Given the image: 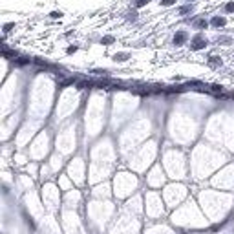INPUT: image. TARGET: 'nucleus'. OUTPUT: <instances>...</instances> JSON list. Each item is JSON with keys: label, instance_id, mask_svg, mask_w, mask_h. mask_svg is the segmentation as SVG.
<instances>
[{"label": "nucleus", "instance_id": "f257e3e1", "mask_svg": "<svg viewBox=\"0 0 234 234\" xmlns=\"http://www.w3.org/2000/svg\"><path fill=\"white\" fill-rule=\"evenodd\" d=\"M207 46V38L203 37V35H196V37L192 38V42H190V48L194 49V51H198V49H203Z\"/></svg>", "mask_w": 234, "mask_h": 234}, {"label": "nucleus", "instance_id": "2eb2a0df", "mask_svg": "<svg viewBox=\"0 0 234 234\" xmlns=\"http://www.w3.org/2000/svg\"><path fill=\"white\" fill-rule=\"evenodd\" d=\"M188 2H194V0H188Z\"/></svg>", "mask_w": 234, "mask_h": 234}, {"label": "nucleus", "instance_id": "f03ea898", "mask_svg": "<svg viewBox=\"0 0 234 234\" xmlns=\"http://www.w3.org/2000/svg\"><path fill=\"white\" fill-rule=\"evenodd\" d=\"M187 38H188L187 31H176V35H174V44H176V46H181V44L187 42Z\"/></svg>", "mask_w": 234, "mask_h": 234}, {"label": "nucleus", "instance_id": "f8f14e48", "mask_svg": "<svg viewBox=\"0 0 234 234\" xmlns=\"http://www.w3.org/2000/svg\"><path fill=\"white\" fill-rule=\"evenodd\" d=\"M77 49H79L77 46H69V48H68V53L71 55V53H75V51H77Z\"/></svg>", "mask_w": 234, "mask_h": 234}, {"label": "nucleus", "instance_id": "4468645a", "mask_svg": "<svg viewBox=\"0 0 234 234\" xmlns=\"http://www.w3.org/2000/svg\"><path fill=\"white\" fill-rule=\"evenodd\" d=\"M13 28V24H6V26H4V31H7V29H11Z\"/></svg>", "mask_w": 234, "mask_h": 234}, {"label": "nucleus", "instance_id": "20e7f679", "mask_svg": "<svg viewBox=\"0 0 234 234\" xmlns=\"http://www.w3.org/2000/svg\"><path fill=\"white\" fill-rule=\"evenodd\" d=\"M225 24H227L225 17H212V18H210V26H212V28H223Z\"/></svg>", "mask_w": 234, "mask_h": 234}, {"label": "nucleus", "instance_id": "ddd939ff", "mask_svg": "<svg viewBox=\"0 0 234 234\" xmlns=\"http://www.w3.org/2000/svg\"><path fill=\"white\" fill-rule=\"evenodd\" d=\"M49 17H51V18H59V17H61V13H57V11H53L51 15H49Z\"/></svg>", "mask_w": 234, "mask_h": 234}, {"label": "nucleus", "instance_id": "6e6552de", "mask_svg": "<svg viewBox=\"0 0 234 234\" xmlns=\"http://www.w3.org/2000/svg\"><path fill=\"white\" fill-rule=\"evenodd\" d=\"M223 9H225L227 13H234V2H227L225 6H223Z\"/></svg>", "mask_w": 234, "mask_h": 234}, {"label": "nucleus", "instance_id": "1a4fd4ad", "mask_svg": "<svg viewBox=\"0 0 234 234\" xmlns=\"http://www.w3.org/2000/svg\"><path fill=\"white\" fill-rule=\"evenodd\" d=\"M112 42H113V37H112V35H106V37L101 38V44H112Z\"/></svg>", "mask_w": 234, "mask_h": 234}, {"label": "nucleus", "instance_id": "9b49d317", "mask_svg": "<svg viewBox=\"0 0 234 234\" xmlns=\"http://www.w3.org/2000/svg\"><path fill=\"white\" fill-rule=\"evenodd\" d=\"M148 2H150V0H136V7H143V6H146Z\"/></svg>", "mask_w": 234, "mask_h": 234}, {"label": "nucleus", "instance_id": "39448f33", "mask_svg": "<svg viewBox=\"0 0 234 234\" xmlns=\"http://www.w3.org/2000/svg\"><path fill=\"white\" fill-rule=\"evenodd\" d=\"M192 9H194L192 4H185V6L179 9V15H181V17H185V15H190V13H192Z\"/></svg>", "mask_w": 234, "mask_h": 234}, {"label": "nucleus", "instance_id": "7ed1b4c3", "mask_svg": "<svg viewBox=\"0 0 234 234\" xmlns=\"http://www.w3.org/2000/svg\"><path fill=\"white\" fill-rule=\"evenodd\" d=\"M208 24H210V20H207L205 17H198V18H194V28H198V29H205Z\"/></svg>", "mask_w": 234, "mask_h": 234}, {"label": "nucleus", "instance_id": "9d476101", "mask_svg": "<svg viewBox=\"0 0 234 234\" xmlns=\"http://www.w3.org/2000/svg\"><path fill=\"white\" fill-rule=\"evenodd\" d=\"M177 0H161V6L163 7H168V6H172V4H176Z\"/></svg>", "mask_w": 234, "mask_h": 234}, {"label": "nucleus", "instance_id": "0eeeda50", "mask_svg": "<svg viewBox=\"0 0 234 234\" xmlns=\"http://www.w3.org/2000/svg\"><path fill=\"white\" fill-rule=\"evenodd\" d=\"M208 62H210V66H221V59L220 57H210V59H208Z\"/></svg>", "mask_w": 234, "mask_h": 234}, {"label": "nucleus", "instance_id": "423d86ee", "mask_svg": "<svg viewBox=\"0 0 234 234\" xmlns=\"http://www.w3.org/2000/svg\"><path fill=\"white\" fill-rule=\"evenodd\" d=\"M130 59V53H115L113 55V61H128Z\"/></svg>", "mask_w": 234, "mask_h": 234}]
</instances>
